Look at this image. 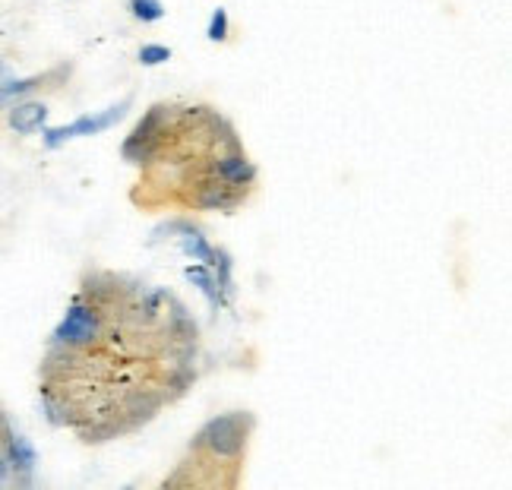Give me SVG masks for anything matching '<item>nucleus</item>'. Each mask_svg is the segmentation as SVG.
I'll return each instance as SVG.
<instances>
[{"instance_id":"obj_1","label":"nucleus","mask_w":512,"mask_h":490,"mask_svg":"<svg viewBox=\"0 0 512 490\" xmlns=\"http://www.w3.org/2000/svg\"><path fill=\"white\" fill-rule=\"evenodd\" d=\"M200 351V323L171 288L89 266L38 364L42 411L83 446L127 440L187 399Z\"/></svg>"},{"instance_id":"obj_2","label":"nucleus","mask_w":512,"mask_h":490,"mask_svg":"<svg viewBox=\"0 0 512 490\" xmlns=\"http://www.w3.org/2000/svg\"><path fill=\"white\" fill-rule=\"evenodd\" d=\"M121 159L136 168L130 203L146 215H234L260 190L231 117L206 102H155L124 136Z\"/></svg>"},{"instance_id":"obj_3","label":"nucleus","mask_w":512,"mask_h":490,"mask_svg":"<svg viewBox=\"0 0 512 490\" xmlns=\"http://www.w3.org/2000/svg\"><path fill=\"white\" fill-rule=\"evenodd\" d=\"M256 434V415L231 408L209 418L190 437L184 456L174 462L159 487H200V490H238L247 475L250 443Z\"/></svg>"},{"instance_id":"obj_4","label":"nucleus","mask_w":512,"mask_h":490,"mask_svg":"<svg viewBox=\"0 0 512 490\" xmlns=\"http://www.w3.org/2000/svg\"><path fill=\"white\" fill-rule=\"evenodd\" d=\"M73 76V64H57L35 76H13L7 61H0V111L23 98H38L48 92H61Z\"/></svg>"},{"instance_id":"obj_5","label":"nucleus","mask_w":512,"mask_h":490,"mask_svg":"<svg viewBox=\"0 0 512 490\" xmlns=\"http://www.w3.org/2000/svg\"><path fill=\"white\" fill-rule=\"evenodd\" d=\"M130 105H133V95H127L124 102L111 105L108 111L76 117L73 124H64V127H45V130H42V146H45V149H61L64 143L76 140V136H95V133H102V130L114 127L117 121H124V114L130 111Z\"/></svg>"},{"instance_id":"obj_6","label":"nucleus","mask_w":512,"mask_h":490,"mask_svg":"<svg viewBox=\"0 0 512 490\" xmlns=\"http://www.w3.org/2000/svg\"><path fill=\"white\" fill-rule=\"evenodd\" d=\"M4 111H7V127L19 136L42 133L48 127V114H51L42 98H23V102H13Z\"/></svg>"},{"instance_id":"obj_7","label":"nucleus","mask_w":512,"mask_h":490,"mask_svg":"<svg viewBox=\"0 0 512 490\" xmlns=\"http://www.w3.org/2000/svg\"><path fill=\"white\" fill-rule=\"evenodd\" d=\"M127 13L136 19V23L152 26L165 16V4L162 0H127Z\"/></svg>"},{"instance_id":"obj_8","label":"nucleus","mask_w":512,"mask_h":490,"mask_svg":"<svg viewBox=\"0 0 512 490\" xmlns=\"http://www.w3.org/2000/svg\"><path fill=\"white\" fill-rule=\"evenodd\" d=\"M206 38L215 45H225L231 42V19H228V10H212L209 16V26H206Z\"/></svg>"},{"instance_id":"obj_9","label":"nucleus","mask_w":512,"mask_h":490,"mask_svg":"<svg viewBox=\"0 0 512 490\" xmlns=\"http://www.w3.org/2000/svg\"><path fill=\"white\" fill-rule=\"evenodd\" d=\"M140 64L143 67H159V64H165V61H171V48L168 45H155V42H149V45H143L140 48Z\"/></svg>"}]
</instances>
